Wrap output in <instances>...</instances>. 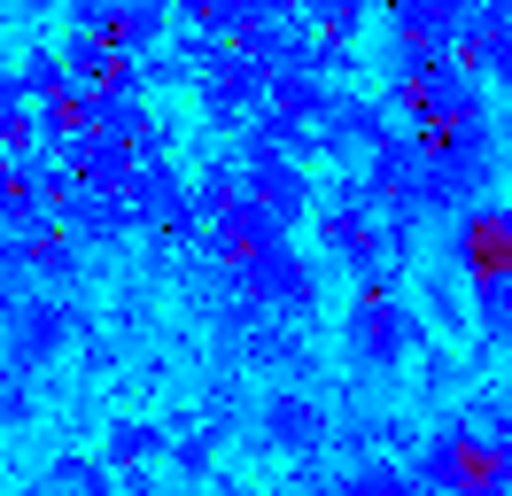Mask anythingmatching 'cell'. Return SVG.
<instances>
[{
  "mask_svg": "<svg viewBox=\"0 0 512 496\" xmlns=\"http://www.w3.org/2000/svg\"><path fill=\"white\" fill-rule=\"evenodd\" d=\"M163 442H171V434H163L156 419H117V427H109V465H148V458H163Z\"/></svg>",
  "mask_w": 512,
  "mask_h": 496,
  "instance_id": "5bb4252c",
  "label": "cell"
},
{
  "mask_svg": "<svg viewBox=\"0 0 512 496\" xmlns=\"http://www.w3.org/2000/svg\"><path fill=\"white\" fill-rule=\"evenodd\" d=\"M412 496H435V489H427V481H419V489H412Z\"/></svg>",
  "mask_w": 512,
  "mask_h": 496,
  "instance_id": "ffe728a7",
  "label": "cell"
},
{
  "mask_svg": "<svg viewBox=\"0 0 512 496\" xmlns=\"http://www.w3.org/2000/svg\"><path fill=\"white\" fill-rule=\"evenodd\" d=\"M16 86H24V101H47V93H63L70 78H63V47H32V55L16 62Z\"/></svg>",
  "mask_w": 512,
  "mask_h": 496,
  "instance_id": "9a60e30c",
  "label": "cell"
},
{
  "mask_svg": "<svg viewBox=\"0 0 512 496\" xmlns=\"http://www.w3.org/2000/svg\"><path fill=\"white\" fill-rule=\"evenodd\" d=\"M458 62L512 93V0H481L474 8V24L458 31Z\"/></svg>",
  "mask_w": 512,
  "mask_h": 496,
  "instance_id": "52a82bcc",
  "label": "cell"
},
{
  "mask_svg": "<svg viewBox=\"0 0 512 496\" xmlns=\"http://www.w3.org/2000/svg\"><path fill=\"white\" fill-rule=\"evenodd\" d=\"M319 140L326 155H342V148H381L388 140V101H365V93H334V117L319 124Z\"/></svg>",
  "mask_w": 512,
  "mask_h": 496,
  "instance_id": "ba28073f",
  "label": "cell"
},
{
  "mask_svg": "<svg viewBox=\"0 0 512 496\" xmlns=\"http://www.w3.org/2000/svg\"><path fill=\"white\" fill-rule=\"evenodd\" d=\"M342 349L365 372H396L419 349V310L396 295V279H357V303L342 318Z\"/></svg>",
  "mask_w": 512,
  "mask_h": 496,
  "instance_id": "7a4b0ae2",
  "label": "cell"
},
{
  "mask_svg": "<svg viewBox=\"0 0 512 496\" xmlns=\"http://www.w3.org/2000/svg\"><path fill=\"white\" fill-rule=\"evenodd\" d=\"M427 303H435V318H450V326H458V318H466V303H458V287H450L443 272L427 279Z\"/></svg>",
  "mask_w": 512,
  "mask_h": 496,
  "instance_id": "d6986e66",
  "label": "cell"
},
{
  "mask_svg": "<svg viewBox=\"0 0 512 496\" xmlns=\"http://www.w3.org/2000/svg\"><path fill=\"white\" fill-rule=\"evenodd\" d=\"M450 264H458V279L474 295L512 287V210L505 202H474V210L450 217Z\"/></svg>",
  "mask_w": 512,
  "mask_h": 496,
  "instance_id": "3957f363",
  "label": "cell"
},
{
  "mask_svg": "<svg viewBox=\"0 0 512 496\" xmlns=\"http://www.w3.org/2000/svg\"><path fill=\"white\" fill-rule=\"evenodd\" d=\"M505 171H512V140H505Z\"/></svg>",
  "mask_w": 512,
  "mask_h": 496,
  "instance_id": "44dd1931",
  "label": "cell"
},
{
  "mask_svg": "<svg viewBox=\"0 0 512 496\" xmlns=\"http://www.w3.org/2000/svg\"><path fill=\"white\" fill-rule=\"evenodd\" d=\"M171 16L187 31H218V39H233V24L249 16V0H171Z\"/></svg>",
  "mask_w": 512,
  "mask_h": 496,
  "instance_id": "2e32d148",
  "label": "cell"
},
{
  "mask_svg": "<svg viewBox=\"0 0 512 496\" xmlns=\"http://www.w3.org/2000/svg\"><path fill=\"white\" fill-rule=\"evenodd\" d=\"M241 202H249L272 233H288L295 217H319V194H311L303 155H272V148H241Z\"/></svg>",
  "mask_w": 512,
  "mask_h": 496,
  "instance_id": "277c9868",
  "label": "cell"
},
{
  "mask_svg": "<svg viewBox=\"0 0 512 496\" xmlns=\"http://www.w3.org/2000/svg\"><path fill=\"white\" fill-rule=\"evenodd\" d=\"M63 225L78 233V241H125L132 233V210H125V194H70V210H63Z\"/></svg>",
  "mask_w": 512,
  "mask_h": 496,
  "instance_id": "4fadbf2b",
  "label": "cell"
},
{
  "mask_svg": "<svg viewBox=\"0 0 512 496\" xmlns=\"http://www.w3.org/2000/svg\"><path fill=\"white\" fill-rule=\"evenodd\" d=\"M233 295L249 310H280V318H303V310L319 303V272H311V256L295 241H280V248H264L256 264H241L233 272Z\"/></svg>",
  "mask_w": 512,
  "mask_h": 496,
  "instance_id": "5b68a950",
  "label": "cell"
},
{
  "mask_svg": "<svg viewBox=\"0 0 512 496\" xmlns=\"http://www.w3.org/2000/svg\"><path fill=\"white\" fill-rule=\"evenodd\" d=\"M125 210H132V225H148L156 241H194V225H202V210H194V186L179 179L163 155H148V163L132 171Z\"/></svg>",
  "mask_w": 512,
  "mask_h": 496,
  "instance_id": "8992f818",
  "label": "cell"
},
{
  "mask_svg": "<svg viewBox=\"0 0 512 496\" xmlns=\"http://www.w3.org/2000/svg\"><path fill=\"white\" fill-rule=\"evenodd\" d=\"M419 481L435 496H512V419L481 403L474 419H450L419 450Z\"/></svg>",
  "mask_w": 512,
  "mask_h": 496,
  "instance_id": "6da1fadb",
  "label": "cell"
},
{
  "mask_svg": "<svg viewBox=\"0 0 512 496\" xmlns=\"http://www.w3.org/2000/svg\"><path fill=\"white\" fill-rule=\"evenodd\" d=\"M256 427H264L272 450H319V442H326V403H311V396H264Z\"/></svg>",
  "mask_w": 512,
  "mask_h": 496,
  "instance_id": "9c48e42d",
  "label": "cell"
},
{
  "mask_svg": "<svg viewBox=\"0 0 512 496\" xmlns=\"http://www.w3.org/2000/svg\"><path fill=\"white\" fill-rule=\"evenodd\" d=\"M365 8H373V0H303V24L319 31V39H357Z\"/></svg>",
  "mask_w": 512,
  "mask_h": 496,
  "instance_id": "e0dca14e",
  "label": "cell"
},
{
  "mask_svg": "<svg viewBox=\"0 0 512 496\" xmlns=\"http://www.w3.org/2000/svg\"><path fill=\"white\" fill-rule=\"evenodd\" d=\"M70 341V310L63 303H24L8 318V349H16V365H39V357H55Z\"/></svg>",
  "mask_w": 512,
  "mask_h": 496,
  "instance_id": "8fae6325",
  "label": "cell"
},
{
  "mask_svg": "<svg viewBox=\"0 0 512 496\" xmlns=\"http://www.w3.org/2000/svg\"><path fill=\"white\" fill-rule=\"evenodd\" d=\"M70 31H86V39H109L117 31V0H63Z\"/></svg>",
  "mask_w": 512,
  "mask_h": 496,
  "instance_id": "ac0fdd59",
  "label": "cell"
},
{
  "mask_svg": "<svg viewBox=\"0 0 512 496\" xmlns=\"http://www.w3.org/2000/svg\"><path fill=\"white\" fill-rule=\"evenodd\" d=\"M179 24L171 16V0H117V31H109V47L125 62H140V55H156L163 47V31Z\"/></svg>",
  "mask_w": 512,
  "mask_h": 496,
  "instance_id": "7c38bea8",
  "label": "cell"
},
{
  "mask_svg": "<svg viewBox=\"0 0 512 496\" xmlns=\"http://www.w3.org/2000/svg\"><path fill=\"white\" fill-rule=\"evenodd\" d=\"M63 78L78 93H109V86H125L132 78V62L109 47V39H86V31H70L63 39Z\"/></svg>",
  "mask_w": 512,
  "mask_h": 496,
  "instance_id": "30bf717a",
  "label": "cell"
}]
</instances>
